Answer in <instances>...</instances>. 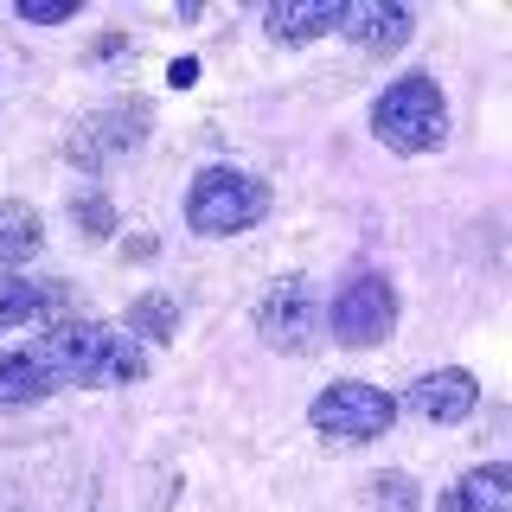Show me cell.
Wrapping results in <instances>:
<instances>
[{
	"label": "cell",
	"instance_id": "obj_13",
	"mask_svg": "<svg viewBox=\"0 0 512 512\" xmlns=\"http://www.w3.org/2000/svg\"><path fill=\"white\" fill-rule=\"evenodd\" d=\"M52 397V378L39 372V359L20 346V352H0V410H20V404H39Z\"/></svg>",
	"mask_w": 512,
	"mask_h": 512
},
{
	"label": "cell",
	"instance_id": "obj_19",
	"mask_svg": "<svg viewBox=\"0 0 512 512\" xmlns=\"http://www.w3.org/2000/svg\"><path fill=\"white\" fill-rule=\"evenodd\" d=\"M167 77H173V90H186V84H192V77H199V64H192V58H180V64H173V71H167Z\"/></svg>",
	"mask_w": 512,
	"mask_h": 512
},
{
	"label": "cell",
	"instance_id": "obj_2",
	"mask_svg": "<svg viewBox=\"0 0 512 512\" xmlns=\"http://www.w3.org/2000/svg\"><path fill=\"white\" fill-rule=\"evenodd\" d=\"M372 135L391 154H429V148H442V135H448L442 84H436V77H423V71L397 77V84L372 103Z\"/></svg>",
	"mask_w": 512,
	"mask_h": 512
},
{
	"label": "cell",
	"instance_id": "obj_15",
	"mask_svg": "<svg viewBox=\"0 0 512 512\" xmlns=\"http://www.w3.org/2000/svg\"><path fill=\"white\" fill-rule=\"evenodd\" d=\"M365 506L372 512H416V480L410 474H372L365 480Z\"/></svg>",
	"mask_w": 512,
	"mask_h": 512
},
{
	"label": "cell",
	"instance_id": "obj_16",
	"mask_svg": "<svg viewBox=\"0 0 512 512\" xmlns=\"http://www.w3.org/2000/svg\"><path fill=\"white\" fill-rule=\"evenodd\" d=\"M71 224L84 237H109V231H116V205H109V192H77V199H71Z\"/></svg>",
	"mask_w": 512,
	"mask_h": 512
},
{
	"label": "cell",
	"instance_id": "obj_17",
	"mask_svg": "<svg viewBox=\"0 0 512 512\" xmlns=\"http://www.w3.org/2000/svg\"><path fill=\"white\" fill-rule=\"evenodd\" d=\"M128 327L154 333V340H173V301L167 295H141L135 308H128Z\"/></svg>",
	"mask_w": 512,
	"mask_h": 512
},
{
	"label": "cell",
	"instance_id": "obj_4",
	"mask_svg": "<svg viewBox=\"0 0 512 512\" xmlns=\"http://www.w3.org/2000/svg\"><path fill=\"white\" fill-rule=\"evenodd\" d=\"M154 135V103L141 96H122V103H103L96 116H84L64 141V160L84 173H103V167H122L128 154H141V141Z\"/></svg>",
	"mask_w": 512,
	"mask_h": 512
},
{
	"label": "cell",
	"instance_id": "obj_5",
	"mask_svg": "<svg viewBox=\"0 0 512 512\" xmlns=\"http://www.w3.org/2000/svg\"><path fill=\"white\" fill-rule=\"evenodd\" d=\"M333 340H340L346 352H365V346H384L397 327V288L378 276V269H359V276L340 282V295H333Z\"/></svg>",
	"mask_w": 512,
	"mask_h": 512
},
{
	"label": "cell",
	"instance_id": "obj_18",
	"mask_svg": "<svg viewBox=\"0 0 512 512\" xmlns=\"http://www.w3.org/2000/svg\"><path fill=\"white\" fill-rule=\"evenodd\" d=\"M71 0H52V7H45V0H26L20 7V20H32V26H58V20H71Z\"/></svg>",
	"mask_w": 512,
	"mask_h": 512
},
{
	"label": "cell",
	"instance_id": "obj_7",
	"mask_svg": "<svg viewBox=\"0 0 512 512\" xmlns=\"http://www.w3.org/2000/svg\"><path fill=\"white\" fill-rule=\"evenodd\" d=\"M314 333H320L314 288L301 282V276L269 282V288H263V301H256V340L295 359V352H308V346H314Z\"/></svg>",
	"mask_w": 512,
	"mask_h": 512
},
{
	"label": "cell",
	"instance_id": "obj_1",
	"mask_svg": "<svg viewBox=\"0 0 512 512\" xmlns=\"http://www.w3.org/2000/svg\"><path fill=\"white\" fill-rule=\"evenodd\" d=\"M39 359V372L52 378V391L64 384H84V391H109V384H135L148 378V346L122 327H103V320H58L52 333L26 346Z\"/></svg>",
	"mask_w": 512,
	"mask_h": 512
},
{
	"label": "cell",
	"instance_id": "obj_8",
	"mask_svg": "<svg viewBox=\"0 0 512 512\" xmlns=\"http://www.w3.org/2000/svg\"><path fill=\"white\" fill-rule=\"evenodd\" d=\"M474 404H480V378L474 372H429V378H416L404 391V410L429 416V423H468Z\"/></svg>",
	"mask_w": 512,
	"mask_h": 512
},
{
	"label": "cell",
	"instance_id": "obj_11",
	"mask_svg": "<svg viewBox=\"0 0 512 512\" xmlns=\"http://www.w3.org/2000/svg\"><path fill=\"white\" fill-rule=\"evenodd\" d=\"M442 512H512V474L500 468V461L468 468L455 487L442 493Z\"/></svg>",
	"mask_w": 512,
	"mask_h": 512
},
{
	"label": "cell",
	"instance_id": "obj_12",
	"mask_svg": "<svg viewBox=\"0 0 512 512\" xmlns=\"http://www.w3.org/2000/svg\"><path fill=\"white\" fill-rule=\"evenodd\" d=\"M39 244H45L39 212H32L26 199H0V269L32 263V256H39Z\"/></svg>",
	"mask_w": 512,
	"mask_h": 512
},
{
	"label": "cell",
	"instance_id": "obj_3",
	"mask_svg": "<svg viewBox=\"0 0 512 512\" xmlns=\"http://www.w3.org/2000/svg\"><path fill=\"white\" fill-rule=\"evenodd\" d=\"M263 212H269V186L237 167H205L186 192V224L199 237H237L250 224H263Z\"/></svg>",
	"mask_w": 512,
	"mask_h": 512
},
{
	"label": "cell",
	"instance_id": "obj_9",
	"mask_svg": "<svg viewBox=\"0 0 512 512\" xmlns=\"http://www.w3.org/2000/svg\"><path fill=\"white\" fill-rule=\"evenodd\" d=\"M340 32L359 52H397L416 32V20H410V7H391V0H352L340 13Z\"/></svg>",
	"mask_w": 512,
	"mask_h": 512
},
{
	"label": "cell",
	"instance_id": "obj_6",
	"mask_svg": "<svg viewBox=\"0 0 512 512\" xmlns=\"http://www.w3.org/2000/svg\"><path fill=\"white\" fill-rule=\"evenodd\" d=\"M308 423L320 429V436H333V442H378L384 429L397 423V397L378 391V384L340 378V384H327V391L314 397Z\"/></svg>",
	"mask_w": 512,
	"mask_h": 512
},
{
	"label": "cell",
	"instance_id": "obj_10",
	"mask_svg": "<svg viewBox=\"0 0 512 512\" xmlns=\"http://www.w3.org/2000/svg\"><path fill=\"white\" fill-rule=\"evenodd\" d=\"M340 0H276L263 13V32L276 45H314L320 32H340Z\"/></svg>",
	"mask_w": 512,
	"mask_h": 512
},
{
	"label": "cell",
	"instance_id": "obj_14",
	"mask_svg": "<svg viewBox=\"0 0 512 512\" xmlns=\"http://www.w3.org/2000/svg\"><path fill=\"white\" fill-rule=\"evenodd\" d=\"M45 301H52V288H32V282L13 276V269H0V333L32 320V314H45Z\"/></svg>",
	"mask_w": 512,
	"mask_h": 512
}]
</instances>
